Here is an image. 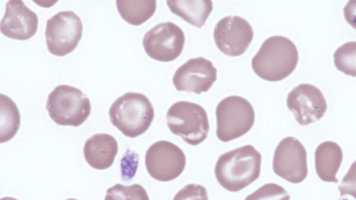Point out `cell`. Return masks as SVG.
I'll return each instance as SVG.
<instances>
[{"label": "cell", "mask_w": 356, "mask_h": 200, "mask_svg": "<svg viewBox=\"0 0 356 200\" xmlns=\"http://www.w3.org/2000/svg\"><path fill=\"white\" fill-rule=\"evenodd\" d=\"M261 164V153L253 146L245 145L220 156L215 176L222 188L238 192L259 178Z\"/></svg>", "instance_id": "6da1fadb"}, {"label": "cell", "mask_w": 356, "mask_h": 200, "mask_svg": "<svg viewBox=\"0 0 356 200\" xmlns=\"http://www.w3.org/2000/svg\"><path fill=\"white\" fill-rule=\"evenodd\" d=\"M298 62V51L289 38L275 35L266 39L252 60V67L261 78L280 81L289 76Z\"/></svg>", "instance_id": "7a4b0ae2"}, {"label": "cell", "mask_w": 356, "mask_h": 200, "mask_svg": "<svg viewBox=\"0 0 356 200\" xmlns=\"http://www.w3.org/2000/svg\"><path fill=\"white\" fill-rule=\"evenodd\" d=\"M112 124L129 138L144 133L150 126L154 116V108L143 94L127 92L118 97L110 107Z\"/></svg>", "instance_id": "3957f363"}, {"label": "cell", "mask_w": 356, "mask_h": 200, "mask_svg": "<svg viewBox=\"0 0 356 200\" xmlns=\"http://www.w3.org/2000/svg\"><path fill=\"white\" fill-rule=\"evenodd\" d=\"M46 109L57 124L79 126L89 117L91 105L88 97L81 90L60 85L49 93Z\"/></svg>", "instance_id": "277c9868"}, {"label": "cell", "mask_w": 356, "mask_h": 200, "mask_svg": "<svg viewBox=\"0 0 356 200\" xmlns=\"http://www.w3.org/2000/svg\"><path fill=\"white\" fill-rule=\"evenodd\" d=\"M170 131L191 145H197L207 137L209 124L206 110L200 105L186 101L173 103L166 114Z\"/></svg>", "instance_id": "5b68a950"}, {"label": "cell", "mask_w": 356, "mask_h": 200, "mask_svg": "<svg viewBox=\"0 0 356 200\" xmlns=\"http://www.w3.org/2000/svg\"><path fill=\"white\" fill-rule=\"evenodd\" d=\"M216 135L224 142L240 138L252 127L255 114L251 103L239 96L224 98L216 109Z\"/></svg>", "instance_id": "8992f818"}, {"label": "cell", "mask_w": 356, "mask_h": 200, "mask_svg": "<svg viewBox=\"0 0 356 200\" xmlns=\"http://www.w3.org/2000/svg\"><path fill=\"white\" fill-rule=\"evenodd\" d=\"M83 33L80 17L72 10L61 11L47 21L45 38L49 51L57 56L72 52Z\"/></svg>", "instance_id": "52a82bcc"}, {"label": "cell", "mask_w": 356, "mask_h": 200, "mask_svg": "<svg viewBox=\"0 0 356 200\" xmlns=\"http://www.w3.org/2000/svg\"><path fill=\"white\" fill-rule=\"evenodd\" d=\"M185 35L177 24L162 22L148 31L143 40L146 53L152 59L170 62L177 58L182 52Z\"/></svg>", "instance_id": "ba28073f"}, {"label": "cell", "mask_w": 356, "mask_h": 200, "mask_svg": "<svg viewBox=\"0 0 356 200\" xmlns=\"http://www.w3.org/2000/svg\"><path fill=\"white\" fill-rule=\"evenodd\" d=\"M145 166L149 174L159 181L177 178L186 166L183 151L174 143L161 140L154 142L145 154Z\"/></svg>", "instance_id": "9c48e42d"}, {"label": "cell", "mask_w": 356, "mask_h": 200, "mask_svg": "<svg viewBox=\"0 0 356 200\" xmlns=\"http://www.w3.org/2000/svg\"><path fill=\"white\" fill-rule=\"evenodd\" d=\"M273 169L277 176L289 182L303 181L308 169L307 152L302 144L293 137L282 139L275 150Z\"/></svg>", "instance_id": "30bf717a"}, {"label": "cell", "mask_w": 356, "mask_h": 200, "mask_svg": "<svg viewBox=\"0 0 356 200\" xmlns=\"http://www.w3.org/2000/svg\"><path fill=\"white\" fill-rule=\"evenodd\" d=\"M254 33L249 22L239 16H227L215 26L213 38L218 49L229 56H238L251 44Z\"/></svg>", "instance_id": "8fae6325"}, {"label": "cell", "mask_w": 356, "mask_h": 200, "mask_svg": "<svg viewBox=\"0 0 356 200\" xmlns=\"http://www.w3.org/2000/svg\"><path fill=\"white\" fill-rule=\"evenodd\" d=\"M286 105L298 124L302 126L317 122L327 110L326 100L321 91L307 83L292 89L287 96Z\"/></svg>", "instance_id": "7c38bea8"}, {"label": "cell", "mask_w": 356, "mask_h": 200, "mask_svg": "<svg viewBox=\"0 0 356 200\" xmlns=\"http://www.w3.org/2000/svg\"><path fill=\"white\" fill-rule=\"evenodd\" d=\"M217 79V69L202 57L189 59L175 72L172 82L177 91L197 94L207 92Z\"/></svg>", "instance_id": "4fadbf2b"}, {"label": "cell", "mask_w": 356, "mask_h": 200, "mask_svg": "<svg viewBox=\"0 0 356 200\" xmlns=\"http://www.w3.org/2000/svg\"><path fill=\"white\" fill-rule=\"evenodd\" d=\"M38 18L21 0H10L6 3L5 14L0 23L1 33L6 37L18 40H26L36 33Z\"/></svg>", "instance_id": "5bb4252c"}, {"label": "cell", "mask_w": 356, "mask_h": 200, "mask_svg": "<svg viewBox=\"0 0 356 200\" xmlns=\"http://www.w3.org/2000/svg\"><path fill=\"white\" fill-rule=\"evenodd\" d=\"M118 151L116 140L106 133H97L88 138L84 144L86 162L96 169H106L114 162Z\"/></svg>", "instance_id": "9a60e30c"}, {"label": "cell", "mask_w": 356, "mask_h": 200, "mask_svg": "<svg viewBox=\"0 0 356 200\" xmlns=\"http://www.w3.org/2000/svg\"><path fill=\"white\" fill-rule=\"evenodd\" d=\"M343 159V152L338 144L326 141L315 151V167L318 177L325 182L337 183L336 174Z\"/></svg>", "instance_id": "2e32d148"}, {"label": "cell", "mask_w": 356, "mask_h": 200, "mask_svg": "<svg viewBox=\"0 0 356 200\" xmlns=\"http://www.w3.org/2000/svg\"><path fill=\"white\" fill-rule=\"evenodd\" d=\"M171 12L190 24L201 28L213 10L210 0L167 1Z\"/></svg>", "instance_id": "e0dca14e"}, {"label": "cell", "mask_w": 356, "mask_h": 200, "mask_svg": "<svg viewBox=\"0 0 356 200\" xmlns=\"http://www.w3.org/2000/svg\"><path fill=\"white\" fill-rule=\"evenodd\" d=\"M122 18L130 24L138 26L148 20L155 12L156 2L152 1H116Z\"/></svg>", "instance_id": "ac0fdd59"}, {"label": "cell", "mask_w": 356, "mask_h": 200, "mask_svg": "<svg viewBox=\"0 0 356 200\" xmlns=\"http://www.w3.org/2000/svg\"><path fill=\"white\" fill-rule=\"evenodd\" d=\"M0 142L9 141L20 125V114L15 103L8 96L0 94Z\"/></svg>", "instance_id": "d6986e66"}, {"label": "cell", "mask_w": 356, "mask_h": 200, "mask_svg": "<svg viewBox=\"0 0 356 200\" xmlns=\"http://www.w3.org/2000/svg\"><path fill=\"white\" fill-rule=\"evenodd\" d=\"M337 69L346 75L356 77V41L346 42L334 53Z\"/></svg>", "instance_id": "ffe728a7"}, {"label": "cell", "mask_w": 356, "mask_h": 200, "mask_svg": "<svg viewBox=\"0 0 356 200\" xmlns=\"http://www.w3.org/2000/svg\"><path fill=\"white\" fill-rule=\"evenodd\" d=\"M104 200H149L145 188L139 184L125 186L120 183L109 188Z\"/></svg>", "instance_id": "44dd1931"}, {"label": "cell", "mask_w": 356, "mask_h": 200, "mask_svg": "<svg viewBox=\"0 0 356 200\" xmlns=\"http://www.w3.org/2000/svg\"><path fill=\"white\" fill-rule=\"evenodd\" d=\"M286 190L275 183H266L246 197L245 200H289Z\"/></svg>", "instance_id": "7402d4cb"}, {"label": "cell", "mask_w": 356, "mask_h": 200, "mask_svg": "<svg viewBox=\"0 0 356 200\" xmlns=\"http://www.w3.org/2000/svg\"><path fill=\"white\" fill-rule=\"evenodd\" d=\"M173 200H209L207 189L198 184L185 185L175 195Z\"/></svg>", "instance_id": "603a6c76"}, {"label": "cell", "mask_w": 356, "mask_h": 200, "mask_svg": "<svg viewBox=\"0 0 356 200\" xmlns=\"http://www.w3.org/2000/svg\"><path fill=\"white\" fill-rule=\"evenodd\" d=\"M339 190L341 196L348 194L356 199V160L341 180Z\"/></svg>", "instance_id": "cb8c5ba5"}, {"label": "cell", "mask_w": 356, "mask_h": 200, "mask_svg": "<svg viewBox=\"0 0 356 200\" xmlns=\"http://www.w3.org/2000/svg\"><path fill=\"white\" fill-rule=\"evenodd\" d=\"M343 15L346 22L356 29V0L348 1L343 8Z\"/></svg>", "instance_id": "d4e9b609"}, {"label": "cell", "mask_w": 356, "mask_h": 200, "mask_svg": "<svg viewBox=\"0 0 356 200\" xmlns=\"http://www.w3.org/2000/svg\"><path fill=\"white\" fill-rule=\"evenodd\" d=\"M1 200H17V199H16L13 197H6L1 198Z\"/></svg>", "instance_id": "484cf974"}, {"label": "cell", "mask_w": 356, "mask_h": 200, "mask_svg": "<svg viewBox=\"0 0 356 200\" xmlns=\"http://www.w3.org/2000/svg\"><path fill=\"white\" fill-rule=\"evenodd\" d=\"M66 200H77V199H66Z\"/></svg>", "instance_id": "4316f807"}]
</instances>
